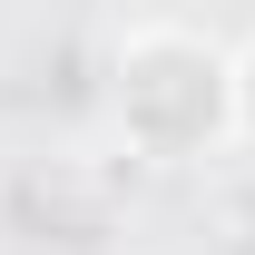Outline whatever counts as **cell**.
I'll use <instances>...</instances> for the list:
<instances>
[{"instance_id":"obj_2","label":"cell","mask_w":255,"mask_h":255,"mask_svg":"<svg viewBox=\"0 0 255 255\" xmlns=\"http://www.w3.org/2000/svg\"><path fill=\"white\" fill-rule=\"evenodd\" d=\"M236 147H255V30L236 39Z\"/></svg>"},{"instance_id":"obj_1","label":"cell","mask_w":255,"mask_h":255,"mask_svg":"<svg viewBox=\"0 0 255 255\" xmlns=\"http://www.w3.org/2000/svg\"><path fill=\"white\" fill-rule=\"evenodd\" d=\"M108 118L147 167H196L236 147V39L196 20H128L108 49Z\"/></svg>"}]
</instances>
